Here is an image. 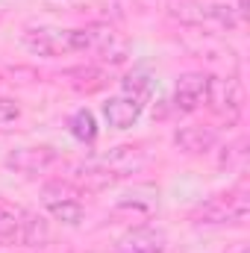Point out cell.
Returning <instances> with one entry per match:
<instances>
[{
    "mask_svg": "<svg viewBox=\"0 0 250 253\" xmlns=\"http://www.w3.org/2000/svg\"><path fill=\"white\" fill-rule=\"evenodd\" d=\"M248 141L245 138H239L236 144H230V147H224V156H221V165L224 168H242L245 165V159H248Z\"/></svg>",
    "mask_w": 250,
    "mask_h": 253,
    "instance_id": "obj_16",
    "label": "cell"
},
{
    "mask_svg": "<svg viewBox=\"0 0 250 253\" xmlns=\"http://www.w3.org/2000/svg\"><path fill=\"white\" fill-rule=\"evenodd\" d=\"M59 162V150L50 147V144H33V147H15L9 156H6V168L15 171V174H24V177H36V174H44L50 165Z\"/></svg>",
    "mask_w": 250,
    "mask_h": 253,
    "instance_id": "obj_5",
    "label": "cell"
},
{
    "mask_svg": "<svg viewBox=\"0 0 250 253\" xmlns=\"http://www.w3.org/2000/svg\"><path fill=\"white\" fill-rule=\"evenodd\" d=\"M135 253H162V248H156V245H144V248H138Z\"/></svg>",
    "mask_w": 250,
    "mask_h": 253,
    "instance_id": "obj_18",
    "label": "cell"
},
{
    "mask_svg": "<svg viewBox=\"0 0 250 253\" xmlns=\"http://www.w3.org/2000/svg\"><path fill=\"white\" fill-rule=\"evenodd\" d=\"M174 144L188 156H203L218 144V129L215 126H200V124L177 126L174 129Z\"/></svg>",
    "mask_w": 250,
    "mask_h": 253,
    "instance_id": "obj_9",
    "label": "cell"
},
{
    "mask_svg": "<svg viewBox=\"0 0 250 253\" xmlns=\"http://www.w3.org/2000/svg\"><path fill=\"white\" fill-rule=\"evenodd\" d=\"M24 47L36 56H65V53H85L91 50V36L85 30H59V27H30L21 36Z\"/></svg>",
    "mask_w": 250,
    "mask_h": 253,
    "instance_id": "obj_2",
    "label": "cell"
},
{
    "mask_svg": "<svg viewBox=\"0 0 250 253\" xmlns=\"http://www.w3.org/2000/svg\"><path fill=\"white\" fill-rule=\"evenodd\" d=\"M21 221H24V209L0 200V248L21 242Z\"/></svg>",
    "mask_w": 250,
    "mask_h": 253,
    "instance_id": "obj_10",
    "label": "cell"
},
{
    "mask_svg": "<svg viewBox=\"0 0 250 253\" xmlns=\"http://www.w3.org/2000/svg\"><path fill=\"white\" fill-rule=\"evenodd\" d=\"M21 118V106L9 97H0V126H9Z\"/></svg>",
    "mask_w": 250,
    "mask_h": 253,
    "instance_id": "obj_17",
    "label": "cell"
},
{
    "mask_svg": "<svg viewBox=\"0 0 250 253\" xmlns=\"http://www.w3.org/2000/svg\"><path fill=\"white\" fill-rule=\"evenodd\" d=\"M250 215V191L248 186H236L227 189L215 197H209L206 203H200L191 212L194 224L203 227H233V224H245Z\"/></svg>",
    "mask_w": 250,
    "mask_h": 253,
    "instance_id": "obj_3",
    "label": "cell"
},
{
    "mask_svg": "<svg viewBox=\"0 0 250 253\" xmlns=\"http://www.w3.org/2000/svg\"><path fill=\"white\" fill-rule=\"evenodd\" d=\"M88 36H91V53H97L100 62H106V65L126 62L129 44H126V39L118 30H112L109 24H91Z\"/></svg>",
    "mask_w": 250,
    "mask_h": 253,
    "instance_id": "obj_6",
    "label": "cell"
},
{
    "mask_svg": "<svg viewBox=\"0 0 250 253\" xmlns=\"http://www.w3.org/2000/svg\"><path fill=\"white\" fill-rule=\"evenodd\" d=\"M56 221H62L68 227H77L83 218H85V209H83V203L77 200V197H71V200H59V203H50V206H44Z\"/></svg>",
    "mask_w": 250,
    "mask_h": 253,
    "instance_id": "obj_13",
    "label": "cell"
},
{
    "mask_svg": "<svg viewBox=\"0 0 250 253\" xmlns=\"http://www.w3.org/2000/svg\"><path fill=\"white\" fill-rule=\"evenodd\" d=\"M68 132L83 141V144H91L97 138V118L88 112V109H77L71 118H68Z\"/></svg>",
    "mask_w": 250,
    "mask_h": 253,
    "instance_id": "obj_12",
    "label": "cell"
},
{
    "mask_svg": "<svg viewBox=\"0 0 250 253\" xmlns=\"http://www.w3.org/2000/svg\"><path fill=\"white\" fill-rule=\"evenodd\" d=\"M71 197H80V189L68 180H56V183H47L42 191V203L50 206V203H59V200H71Z\"/></svg>",
    "mask_w": 250,
    "mask_h": 253,
    "instance_id": "obj_15",
    "label": "cell"
},
{
    "mask_svg": "<svg viewBox=\"0 0 250 253\" xmlns=\"http://www.w3.org/2000/svg\"><path fill=\"white\" fill-rule=\"evenodd\" d=\"M230 253H248V245H236Z\"/></svg>",
    "mask_w": 250,
    "mask_h": 253,
    "instance_id": "obj_19",
    "label": "cell"
},
{
    "mask_svg": "<svg viewBox=\"0 0 250 253\" xmlns=\"http://www.w3.org/2000/svg\"><path fill=\"white\" fill-rule=\"evenodd\" d=\"M144 162H147L144 150H138L132 144H121V147H112L109 153H97V156H88L83 162H74L68 183H74L77 189L100 191L115 186L118 180H124L129 174H135Z\"/></svg>",
    "mask_w": 250,
    "mask_h": 253,
    "instance_id": "obj_1",
    "label": "cell"
},
{
    "mask_svg": "<svg viewBox=\"0 0 250 253\" xmlns=\"http://www.w3.org/2000/svg\"><path fill=\"white\" fill-rule=\"evenodd\" d=\"M121 91H129V94H135V97H141V100L147 103L150 94H153V77H150L144 68H138V71H132L129 77H124Z\"/></svg>",
    "mask_w": 250,
    "mask_h": 253,
    "instance_id": "obj_14",
    "label": "cell"
},
{
    "mask_svg": "<svg viewBox=\"0 0 250 253\" xmlns=\"http://www.w3.org/2000/svg\"><path fill=\"white\" fill-rule=\"evenodd\" d=\"M144 106L147 103L141 97H135L129 91H118L115 97H109L103 103V118H106V124L112 126V129H126V126H132L141 118Z\"/></svg>",
    "mask_w": 250,
    "mask_h": 253,
    "instance_id": "obj_8",
    "label": "cell"
},
{
    "mask_svg": "<svg viewBox=\"0 0 250 253\" xmlns=\"http://www.w3.org/2000/svg\"><path fill=\"white\" fill-rule=\"evenodd\" d=\"M206 106L224 118L227 124H236L242 109H245V88L236 77H209V91H206Z\"/></svg>",
    "mask_w": 250,
    "mask_h": 253,
    "instance_id": "obj_4",
    "label": "cell"
},
{
    "mask_svg": "<svg viewBox=\"0 0 250 253\" xmlns=\"http://www.w3.org/2000/svg\"><path fill=\"white\" fill-rule=\"evenodd\" d=\"M50 239V227L42 215L36 212H24V221H21V242L18 245H27V248H39Z\"/></svg>",
    "mask_w": 250,
    "mask_h": 253,
    "instance_id": "obj_11",
    "label": "cell"
},
{
    "mask_svg": "<svg viewBox=\"0 0 250 253\" xmlns=\"http://www.w3.org/2000/svg\"><path fill=\"white\" fill-rule=\"evenodd\" d=\"M206 91H209V74L203 71H188L177 80L174 85V109L177 112H194L206 103Z\"/></svg>",
    "mask_w": 250,
    "mask_h": 253,
    "instance_id": "obj_7",
    "label": "cell"
}]
</instances>
